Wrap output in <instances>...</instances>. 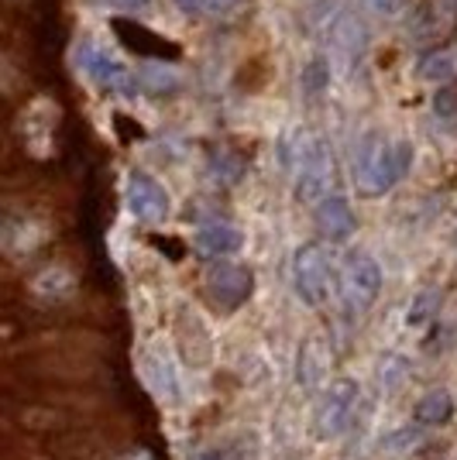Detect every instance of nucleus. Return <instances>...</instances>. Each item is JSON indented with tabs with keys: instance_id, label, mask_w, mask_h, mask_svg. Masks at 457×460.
Here are the masks:
<instances>
[{
	"instance_id": "nucleus-5",
	"label": "nucleus",
	"mask_w": 457,
	"mask_h": 460,
	"mask_svg": "<svg viewBox=\"0 0 457 460\" xmlns=\"http://www.w3.org/2000/svg\"><path fill=\"white\" fill-rule=\"evenodd\" d=\"M203 292L217 313H237L255 292V271L241 261H213L203 275Z\"/></svg>"
},
{
	"instance_id": "nucleus-24",
	"label": "nucleus",
	"mask_w": 457,
	"mask_h": 460,
	"mask_svg": "<svg viewBox=\"0 0 457 460\" xmlns=\"http://www.w3.org/2000/svg\"><path fill=\"white\" fill-rule=\"evenodd\" d=\"M175 7H179L183 14H200V11L207 7V0H175Z\"/></svg>"
},
{
	"instance_id": "nucleus-11",
	"label": "nucleus",
	"mask_w": 457,
	"mask_h": 460,
	"mask_svg": "<svg viewBox=\"0 0 457 460\" xmlns=\"http://www.w3.org/2000/svg\"><path fill=\"white\" fill-rule=\"evenodd\" d=\"M138 367H141V378H145V385L152 388L155 399H162L166 405L183 402V385H179L175 365H172V358L166 354V350H158V347H145Z\"/></svg>"
},
{
	"instance_id": "nucleus-26",
	"label": "nucleus",
	"mask_w": 457,
	"mask_h": 460,
	"mask_svg": "<svg viewBox=\"0 0 457 460\" xmlns=\"http://www.w3.org/2000/svg\"><path fill=\"white\" fill-rule=\"evenodd\" d=\"M111 4H117V7H128V11H138V7H145L148 0H111Z\"/></svg>"
},
{
	"instance_id": "nucleus-22",
	"label": "nucleus",
	"mask_w": 457,
	"mask_h": 460,
	"mask_svg": "<svg viewBox=\"0 0 457 460\" xmlns=\"http://www.w3.org/2000/svg\"><path fill=\"white\" fill-rule=\"evenodd\" d=\"M234 454H237V450H234L230 443H213V447H203V450H196L190 460H237Z\"/></svg>"
},
{
	"instance_id": "nucleus-23",
	"label": "nucleus",
	"mask_w": 457,
	"mask_h": 460,
	"mask_svg": "<svg viewBox=\"0 0 457 460\" xmlns=\"http://www.w3.org/2000/svg\"><path fill=\"white\" fill-rule=\"evenodd\" d=\"M402 7H406V0H368V11H375V14L385 21L399 18Z\"/></svg>"
},
{
	"instance_id": "nucleus-19",
	"label": "nucleus",
	"mask_w": 457,
	"mask_h": 460,
	"mask_svg": "<svg viewBox=\"0 0 457 460\" xmlns=\"http://www.w3.org/2000/svg\"><path fill=\"white\" fill-rule=\"evenodd\" d=\"M317 375H320V365H317V347L306 341V344H300V354H296V385H300L303 392H313Z\"/></svg>"
},
{
	"instance_id": "nucleus-15",
	"label": "nucleus",
	"mask_w": 457,
	"mask_h": 460,
	"mask_svg": "<svg viewBox=\"0 0 457 460\" xmlns=\"http://www.w3.org/2000/svg\"><path fill=\"white\" fill-rule=\"evenodd\" d=\"M417 76L434 86H451L457 76V49H434L419 58Z\"/></svg>"
},
{
	"instance_id": "nucleus-13",
	"label": "nucleus",
	"mask_w": 457,
	"mask_h": 460,
	"mask_svg": "<svg viewBox=\"0 0 457 460\" xmlns=\"http://www.w3.org/2000/svg\"><path fill=\"white\" fill-rule=\"evenodd\" d=\"M134 76L141 83V90L145 93H155V96H172L183 90V76H179V69L169 66V62H141L138 69H134Z\"/></svg>"
},
{
	"instance_id": "nucleus-14",
	"label": "nucleus",
	"mask_w": 457,
	"mask_h": 460,
	"mask_svg": "<svg viewBox=\"0 0 457 460\" xmlns=\"http://www.w3.org/2000/svg\"><path fill=\"white\" fill-rule=\"evenodd\" d=\"M454 416V395L447 388H430L417 405H413V422L430 429V426H444Z\"/></svg>"
},
{
	"instance_id": "nucleus-10",
	"label": "nucleus",
	"mask_w": 457,
	"mask_h": 460,
	"mask_svg": "<svg viewBox=\"0 0 457 460\" xmlns=\"http://www.w3.org/2000/svg\"><path fill=\"white\" fill-rule=\"evenodd\" d=\"M313 227H317L324 244H344V241L358 230V217L351 210L347 196H341V192L324 196V199L313 207Z\"/></svg>"
},
{
	"instance_id": "nucleus-21",
	"label": "nucleus",
	"mask_w": 457,
	"mask_h": 460,
	"mask_svg": "<svg viewBox=\"0 0 457 460\" xmlns=\"http://www.w3.org/2000/svg\"><path fill=\"white\" fill-rule=\"evenodd\" d=\"M419 437H423V426L409 422V426H402L396 437L381 440V447H389V450H409V447H417V443H419Z\"/></svg>"
},
{
	"instance_id": "nucleus-2",
	"label": "nucleus",
	"mask_w": 457,
	"mask_h": 460,
	"mask_svg": "<svg viewBox=\"0 0 457 460\" xmlns=\"http://www.w3.org/2000/svg\"><path fill=\"white\" fill-rule=\"evenodd\" d=\"M282 165L292 175V196L296 203L317 207L324 196L334 192V175H337V162H334V148L324 135L313 131H296L286 137L282 145Z\"/></svg>"
},
{
	"instance_id": "nucleus-9",
	"label": "nucleus",
	"mask_w": 457,
	"mask_h": 460,
	"mask_svg": "<svg viewBox=\"0 0 457 460\" xmlns=\"http://www.w3.org/2000/svg\"><path fill=\"white\" fill-rule=\"evenodd\" d=\"M124 199H128L131 217L141 220V224H162V220H169V213H172V199H169V192H166V186L145 172L128 175V182H124Z\"/></svg>"
},
{
	"instance_id": "nucleus-8",
	"label": "nucleus",
	"mask_w": 457,
	"mask_h": 460,
	"mask_svg": "<svg viewBox=\"0 0 457 460\" xmlns=\"http://www.w3.org/2000/svg\"><path fill=\"white\" fill-rule=\"evenodd\" d=\"M354 409H358V382L354 378H334L324 388L317 409H313L317 440H337L344 433V426L354 416Z\"/></svg>"
},
{
	"instance_id": "nucleus-4",
	"label": "nucleus",
	"mask_w": 457,
	"mask_h": 460,
	"mask_svg": "<svg viewBox=\"0 0 457 460\" xmlns=\"http://www.w3.org/2000/svg\"><path fill=\"white\" fill-rule=\"evenodd\" d=\"M292 292L303 306H324L327 296H330V286L337 282L334 279V265H330V251H327L324 241H306L292 251Z\"/></svg>"
},
{
	"instance_id": "nucleus-17",
	"label": "nucleus",
	"mask_w": 457,
	"mask_h": 460,
	"mask_svg": "<svg viewBox=\"0 0 457 460\" xmlns=\"http://www.w3.org/2000/svg\"><path fill=\"white\" fill-rule=\"evenodd\" d=\"M207 172L217 186H237L241 175H245V165H241V158L230 155L228 148H213V152L207 155Z\"/></svg>"
},
{
	"instance_id": "nucleus-1",
	"label": "nucleus",
	"mask_w": 457,
	"mask_h": 460,
	"mask_svg": "<svg viewBox=\"0 0 457 460\" xmlns=\"http://www.w3.org/2000/svg\"><path fill=\"white\" fill-rule=\"evenodd\" d=\"M413 145L409 141H392L381 131H364L354 141V152H351V179H354V190L362 196H385L389 190H396L406 172L413 169Z\"/></svg>"
},
{
	"instance_id": "nucleus-20",
	"label": "nucleus",
	"mask_w": 457,
	"mask_h": 460,
	"mask_svg": "<svg viewBox=\"0 0 457 460\" xmlns=\"http://www.w3.org/2000/svg\"><path fill=\"white\" fill-rule=\"evenodd\" d=\"M434 114H437L440 124H457V86H437V93H434Z\"/></svg>"
},
{
	"instance_id": "nucleus-25",
	"label": "nucleus",
	"mask_w": 457,
	"mask_h": 460,
	"mask_svg": "<svg viewBox=\"0 0 457 460\" xmlns=\"http://www.w3.org/2000/svg\"><path fill=\"white\" fill-rule=\"evenodd\" d=\"M237 0H207V11L210 14H224V11H230Z\"/></svg>"
},
{
	"instance_id": "nucleus-6",
	"label": "nucleus",
	"mask_w": 457,
	"mask_h": 460,
	"mask_svg": "<svg viewBox=\"0 0 457 460\" xmlns=\"http://www.w3.org/2000/svg\"><path fill=\"white\" fill-rule=\"evenodd\" d=\"M73 58H76L79 73H86L96 86H103V90H111V93H117V96L141 93V83H138V76H134L131 69H128L121 58H111L103 49H96L90 39H83L76 49H73Z\"/></svg>"
},
{
	"instance_id": "nucleus-16",
	"label": "nucleus",
	"mask_w": 457,
	"mask_h": 460,
	"mask_svg": "<svg viewBox=\"0 0 457 460\" xmlns=\"http://www.w3.org/2000/svg\"><path fill=\"white\" fill-rule=\"evenodd\" d=\"M330 79H334L330 56H309L300 69V96L303 100H320L330 90Z\"/></svg>"
},
{
	"instance_id": "nucleus-12",
	"label": "nucleus",
	"mask_w": 457,
	"mask_h": 460,
	"mask_svg": "<svg viewBox=\"0 0 457 460\" xmlns=\"http://www.w3.org/2000/svg\"><path fill=\"white\" fill-rule=\"evenodd\" d=\"M245 248V234L224 217H210L196 227V251L210 261H228Z\"/></svg>"
},
{
	"instance_id": "nucleus-18",
	"label": "nucleus",
	"mask_w": 457,
	"mask_h": 460,
	"mask_svg": "<svg viewBox=\"0 0 457 460\" xmlns=\"http://www.w3.org/2000/svg\"><path fill=\"white\" fill-rule=\"evenodd\" d=\"M440 313V288H419L413 296V303L406 309V326L409 330H419V326L434 323Z\"/></svg>"
},
{
	"instance_id": "nucleus-3",
	"label": "nucleus",
	"mask_w": 457,
	"mask_h": 460,
	"mask_svg": "<svg viewBox=\"0 0 457 460\" xmlns=\"http://www.w3.org/2000/svg\"><path fill=\"white\" fill-rule=\"evenodd\" d=\"M381 296V265L368 251H347L337 269V299L347 320H362Z\"/></svg>"
},
{
	"instance_id": "nucleus-7",
	"label": "nucleus",
	"mask_w": 457,
	"mask_h": 460,
	"mask_svg": "<svg viewBox=\"0 0 457 460\" xmlns=\"http://www.w3.org/2000/svg\"><path fill=\"white\" fill-rule=\"evenodd\" d=\"M327 56L347 76H354L362 69L364 56H368V28L354 11L334 14L330 28H327Z\"/></svg>"
}]
</instances>
